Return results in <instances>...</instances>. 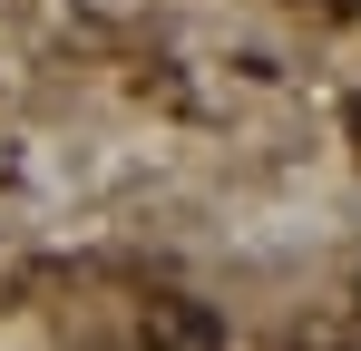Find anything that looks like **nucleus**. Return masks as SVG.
I'll return each mask as SVG.
<instances>
[{"label":"nucleus","mask_w":361,"mask_h":351,"mask_svg":"<svg viewBox=\"0 0 361 351\" xmlns=\"http://www.w3.org/2000/svg\"><path fill=\"white\" fill-rule=\"evenodd\" d=\"M352 137H361V108H352Z\"/></svg>","instance_id":"nucleus-1"}]
</instances>
